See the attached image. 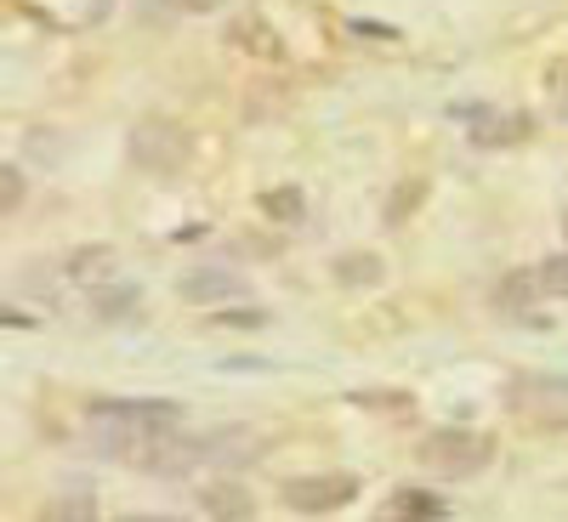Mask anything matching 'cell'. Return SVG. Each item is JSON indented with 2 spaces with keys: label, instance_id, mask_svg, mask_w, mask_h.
<instances>
[{
  "label": "cell",
  "instance_id": "obj_1",
  "mask_svg": "<svg viewBox=\"0 0 568 522\" xmlns=\"http://www.w3.org/2000/svg\"><path fill=\"white\" fill-rule=\"evenodd\" d=\"M495 460V443L484 432H466V426H438V432L420 438V465L438 471V478H471Z\"/></svg>",
  "mask_w": 568,
  "mask_h": 522
},
{
  "label": "cell",
  "instance_id": "obj_2",
  "mask_svg": "<svg viewBox=\"0 0 568 522\" xmlns=\"http://www.w3.org/2000/svg\"><path fill=\"white\" fill-rule=\"evenodd\" d=\"M187 154H194V142H187V131L176 120H142L131 131V165L154 171V176H176L187 165Z\"/></svg>",
  "mask_w": 568,
  "mask_h": 522
},
{
  "label": "cell",
  "instance_id": "obj_3",
  "mask_svg": "<svg viewBox=\"0 0 568 522\" xmlns=\"http://www.w3.org/2000/svg\"><path fill=\"white\" fill-rule=\"evenodd\" d=\"M284 505L302 511V516H324V511H342L358 500V478L347 471H318V478H284Z\"/></svg>",
  "mask_w": 568,
  "mask_h": 522
},
{
  "label": "cell",
  "instance_id": "obj_4",
  "mask_svg": "<svg viewBox=\"0 0 568 522\" xmlns=\"http://www.w3.org/2000/svg\"><path fill=\"white\" fill-rule=\"evenodd\" d=\"M455 120L466 125L471 149H511V142L529 136V120H524V114H500V109H484V103L455 109Z\"/></svg>",
  "mask_w": 568,
  "mask_h": 522
},
{
  "label": "cell",
  "instance_id": "obj_5",
  "mask_svg": "<svg viewBox=\"0 0 568 522\" xmlns=\"http://www.w3.org/2000/svg\"><path fill=\"white\" fill-rule=\"evenodd\" d=\"M267 454V438L251 432V426H216V432H205V465L216 471H245Z\"/></svg>",
  "mask_w": 568,
  "mask_h": 522
},
{
  "label": "cell",
  "instance_id": "obj_6",
  "mask_svg": "<svg viewBox=\"0 0 568 522\" xmlns=\"http://www.w3.org/2000/svg\"><path fill=\"white\" fill-rule=\"evenodd\" d=\"M91 420H136V426H182V403H171V398H103V403H91Z\"/></svg>",
  "mask_w": 568,
  "mask_h": 522
},
{
  "label": "cell",
  "instance_id": "obj_7",
  "mask_svg": "<svg viewBox=\"0 0 568 522\" xmlns=\"http://www.w3.org/2000/svg\"><path fill=\"white\" fill-rule=\"evenodd\" d=\"M176 290H182V301H194V307H216V301H240L245 278L227 273V267H194V273H182Z\"/></svg>",
  "mask_w": 568,
  "mask_h": 522
},
{
  "label": "cell",
  "instance_id": "obj_8",
  "mask_svg": "<svg viewBox=\"0 0 568 522\" xmlns=\"http://www.w3.org/2000/svg\"><path fill=\"white\" fill-rule=\"evenodd\" d=\"M200 505L211 511V516H256V494L240 483V478H222V483H211V489H200Z\"/></svg>",
  "mask_w": 568,
  "mask_h": 522
},
{
  "label": "cell",
  "instance_id": "obj_9",
  "mask_svg": "<svg viewBox=\"0 0 568 522\" xmlns=\"http://www.w3.org/2000/svg\"><path fill=\"white\" fill-rule=\"evenodd\" d=\"M63 273H69L74 284H103V278L114 273V250H109V245H80V250L63 262Z\"/></svg>",
  "mask_w": 568,
  "mask_h": 522
},
{
  "label": "cell",
  "instance_id": "obj_10",
  "mask_svg": "<svg viewBox=\"0 0 568 522\" xmlns=\"http://www.w3.org/2000/svg\"><path fill=\"white\" fill-rule=\"evenodd\" d=\"M336 278L347 284V290H375V284H382V262H375V256H342Z\"/></svg>",
  "mask_w": 568,
  "mask_h": 522
},
{
  "label": "cell",
  "instance_id": "obj_11",
  "mask_svg": "<svg viewBox=\"0 0 568 522\" xmlns=\"http://www.w3.org/2000/svg\"><path fill=\"white\" fill-rule=\"evenodd\" d=\"M535 284H540V267L535 273H511L500 284V307H529V296H546V290H535Z\"/></svg>",
  "mask_w": 568,
  "mask_h": 522
},
{
  "label": "cell",
  "instance_id": "obj_12",
  "mask_svg": "<svg viewBox=\"0 0 568 522\" xmlns=\"http://www.w3.org/2000/svg\"><path fill=\"white\" fill-rule=\"evenodd\" d=\"M131 307H136V290H131V284H109V290L98 284V313H103V318H125Z\"/></svg>",
  "mask_w": 568,
  "mask_h": 522
},
{
  "label": "cell",
  "instance_id": "obj_13",
  "mask_svg": "<svg viewBox=\"0 0 568 522\" xmlns=\"http://www.w3.org/2000/svg\"><path fill=\"white\" fill-rule=\"evenodd\" d=\"M540 290H546V296H562V301H568V250H562V256H546V262H540Z\"/></svg>",
  "mask_w": 568,
  "mask_h": 522
},
{
  "label": "cell",
  "instance_id": "obj_14",
  "mask_svg": "<svg viewBox=\"0 0 568 522\" xmlns=\"http://www.w3.org/2000/svg\"><path fill=\"white\" fill-rule=\"evenodd\" d=\"M393 505H398V511H420V516H444V500L420 494V489H404V494H398Z\"/></svg>",
  "mask_w": 568,
  "mask_h": 522
},
{
  "label": "cell",
  "instance_id": "obj_15",
  "mask_svg": "<svg viewBox=\"0 0 568 522\" xmlns=\"http://www.w3.org/2000/svg\"><path fill=\"white\" fill-rule=\"evenodd\" d=\"M0 205H7V211H18L23 205V171H0Z\"/></svg>",
  "mask_w": 568,
  "mask_h": 522
},
{
  "label": "cell",
  "instance_id": "obj_16",
  "mask_svg": "<svg viewBox=\"0 0 568 522\" xmlns=\"http://www.w3.org/2000/svg\"><path fill=\"white\" fill-rule=\"evenodd\" d=\"M267 211L284 216V222H296V216H302V194H296V187H284V194H267Z\"/></svg>",
  "mask_w": 568,
  "mask_h": 522
},
{
  "label": "cell",
  "instance_id": "obj_17",
  "mask_svg": "<svg viewBox=\"0 0 568 522\" xmlns=\"http://www.w3.org/2000/svg\"><path fill=\"white\" fill-rule=\"evenodd\" d=\"M182 7H194V12H222L227 0H182Z\"/></svg>",
  "mask_w": 568,
  "mask_h": 522
},
{
  "label": "cell",
  "instance_id": "obj_18",
  "mask_svg": "<svg viewBox=\"0 0 568 522\" xmlns=\"http://www.w3.org/2000/svg\"><path fill=\"white\" fill-rule=\"evenodd\" d=\"M562 239H568V211H562Z\"/></svg>",
  "mask_w": 568,
  "mask_h": 522
},
{
  "label": "cell",
  "instance_id": "obj_19",
  "mask_svg": "<svg viewBox=\"0 0 568 522\" xmlns=\"http://www.w3.org/2000/svg\"><path fill=\"white\" fill-rule=\"evenodd\" d=\"M562 120H568V98H562Z\"/></svg>",
  "mask_w": 568,
  "mask_h": 522
}]
</instances>
